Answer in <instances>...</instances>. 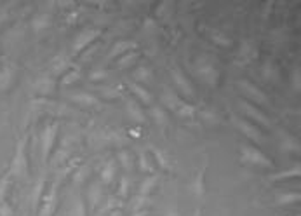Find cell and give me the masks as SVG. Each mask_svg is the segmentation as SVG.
Instances as JSON below:
<instances>
[{
	"label": "cell",
	"mask_w": 301,
	"mask_h": 216,
	"mask_svg": "<svg viewBox=\"0 0 301 216\" xmlns=\"http://www.w3.org/2000/svg\"><path fill=\"white\" fill-rule=\"evenodd\" d=\"M71 216H87V206L84 202V199H77L73 202V207H71Z\"/></svg>",
	"instance_id": "e575fe53"
},
{
	"label": "cell",
	"mask_w": 301,
	"mask_h": 216,
	"mask_svg": "<svg viewBox=\"0 0 301 216\" xmlns=\"http://www.w3.org/2000/svg\"><path fill=\"white\" fill-rule=\"evenodd\" d=\"M164 216H179V213L176 209H169V211H166V213H164Z\"/></svg>",
	"instance_id": "7dc6e473"
},
{
	"label": "cell",
	"mask_w": 301,
	"mask_h": 216,
	"mask_svg": "<svg viewBox=\"0 0 301 216\" xmlns=\"http://www.w3.org/2000/svg\"><path fill=\"white\" fill-rule=\"evenodd\" d=\"M18 77V68L13 63H4L0 66V91H9Z\"/></svg>",
	"instance_id": "9c48e42d"
},
{
	"label": "cell",
	"mask_w": 301,
	"mask_h": 216,
	"mask_svg": "<svg viewBox=\"0 0 301 216\" xmlns=\"http://www.w3.org/2000/svg\"><path fill=\"white\" fill-rule=\"evenodd\" d=\"M150 115H152V119L155 121V124L160 127H166L167 124H169V115H167V112L164 110L162 106H152Z\"/></svg>",
	"instance_id": "484cf974"
},
{
	"label": "cell",
	"mask_w": 301,
	"mask_h": 216,
	"mask_svg": "<svg viewBox=\"0 0 301 216\" xmlns=\"http://www.w3.org/2000/svg\"><path fill=\"white\" fill-rule=\"evenodd\" d=\"M89 79H91L92 82L103 81V79H106V71L105 70H94V71H91Z\"/></svg>",
	"instance_id": "bcb514c9"
},
{
	"label": "cell",
	"mask_w": 301,
	"mask_h": 216,
	"mask_svg": "<svg viewBox=\"0 0 301 216\" xmlns=\"http://www.w3.org/2000/svg\"><path fill=\"white\" fill-rule=\"evenodd\" d=\"M117 162L114 161V159H110L105 166H103L101 169V182L105 183V185H111V183L115 182V176H117Z\"/></svg>",
	"instance_id": "44dd1931"
},
{
	"label": "cell",
	"mask_w": 301,
	"mask_h": 216,
	"mask_svg": "<svg viewBox=\"0 0 301 216\" xmlns=\"http://www.w3.org/2000/svg\"><path fill=\"white\" fill-rule=\"evenodd\" d=\"M211 39H212V42H214L216 46H219V47H232V46H234V41H232L230 37H227V35H224L223 31H219V30H212L211 31Z\"/></svg>",
	"instance_id": "f546056e"
},
{
	"label": "cell",
	"mask_w": 301,
	"mask_h": 216,
	"mask_svg": "<svg viewBox=\"0 0 301 216\" xmlns=\"http://www.w3.org/2000/svg\"><path fill=\"white\" fill-rule=\"evenodd\" d=\"M157 182H159L157 176H148L146 179H143L141 187H139V195H143V197H148V195H150L152 192L155 190V187H157Z\"/></svg>",
	"instance_id": "83f0119b"
},
{
	"label": "cell",
	"mask_w": 301,
	"mask_h": 216,
	"mask_svg": "<svg viewBox=\"0 0 301 216\" xmlns=\"http://www.w3.org/2000/svg\"><path fill=\"white\" fill-rule=\"evenodd\" d=\"M119 195L120 199H126L129 195V178L126 174L120 178V187H119Z\"/></svg>",
	"instance_id": "ab89813d"
},
{
	"label": "cell",
	"mask_w": 301,
	"mask_h": 216,
	"mask_svg": "<svg viewBox=\"0 0 301 216\" xmlns=\"http://www.w3.org/2000/svg\"><path fill=\"white\" fill-rule=\"evenodd\" d=\"M51 14H47V13H40L35 16L33 19H31V28H33V31H37V33H40V31H44L46 28H49L51 26Z\"/></svg>",
	"instance_id": "cb8c5ba5"
},
{
	"label": "cell",
	"mask_w": 301,
	"mask_h": 216,
	"mask_svg": "<svg viewBox=\"0 0 301 216\" xmlns=\"http://www.w3.org/2000/svg\"><path fill=\"white\" fill-rule=\"evenodd\" d=\"M240 157H242L244 162L252 164V166L274 167L272 159H268L261 150L256 149V147H252V145H247V143H242V145H240Z\"/></svg>",
	"instance_id": "3957f363"
},
{
	"label": "cell",
	"mask_w": 301,
	"mask_h": 216,
	"mask_svg": "<svg viewBox=\"0 0 301 216\" xmlns=\"http://www.w3.org/2000/svg\"><path fill=\"white\" fill-rule=\"evenodd\" d=\"M132 216H146V211H132Z\"/></svg>",
	"instance_id": "c3c4849f"
},
{
	"label": "cell",
	"mask_w": 301,
	"mask_h": 216,
	"mask_svg": "<svg viewBox=\"0 0 301 216\" xmlns=\"http://www.w3.org/2000/svg\"><path fill=\"white\" fill-rule=\"evenodd\" d=\"M54 74H63L65 75L68 70L71 68V65H70V61L68 59H65V58H59V59H56L54 61Z\"/></svg>",
	"instance_id": "d590c367"
},
{
	"label": "cell",
	"mask_w": 301,
	"mask_h": 216,
	"mask_svg": "<svg viewBox=\"0 0 301 216\" xmlns=\"http://www.w3.org/2000/svg\"><path fill=\"white\" fill-rule=\"evenodd\" d=\"M143 30L148 31V33H154V31H157V21H155L154 18H146L143 23Z\"/></svg>",
	"instance_id": "ee69618b"
},
{
	"label": "cell",
	"mask_w": 301,
	"mask_h": 216,
	"mask_svg": "<svg viewBox=\"0 0 301 216\" xmlns=\"http://www.w3.org/2000/svg\"><path fill=\"white\" fill-rule=\"evenodd\" d=\"M232 124L240 131L242 134H246L249 139H252L254 143H263V134L254 124H251L246 119H240V117H232Z\"/></svg>",
	"instance_id": "52a82bcc"
},
{
	"label": "cell",
	"mask_w": 301,
	"mask_h": 216,
	"mask_svg": "<svg viewBox=\"0 0 301 216\" xmlns=\"http://www.w3.org/2000/svg\"><path fill=\"white\" fill-rule=\"evenodd\" d=\"M171 75H172V81H174L176 87H179V91H181V93H183L184 96H188V98H194V96H195V91H194V87H192V82L188 81V77L183 74L181 70H179L178 66L172 68Z\"/></svg>",
	"instance_id": "8fae6325"
},
{
	"label": "cell",
	"mask_w": 301,
	"mask_h": 216,
	"mask_svg": "<svg viewBox=\"0 0 301 216\" xmlns=\"http://www.w3.org/2000/svg\"><path fill=\"white\" fill-rule=\"evenodd\" d=\"M134 79L138 81V84H141V86H144L148 81L152 79V71H150V68H146V66H139V68H136V71H134Z\"/></svg>",
	"instance_id": "d6a6232c"
},
{
	"label": "cell",
	"mask_w": 301,
	"mask_h": 216,
	"mask_svg": "<svg viewBox=\"0 0 301 216\" xmlns=\"http://www.w3.org/2000/svg\"><path fill=\"white\" fill-rule=\"evenodd\" d=\"M26 147H28V136L21 138L16 145L14 150V157L11 161L9 166V174L14 178H26L30 166H28V154H26Z\"/></svg>",
	"instance_id": "6da1fadb"
},
{
	"label": "cell",
	"mask_w": 301,
	"mask_h": 216,
	"mask_svg": "<svg viewBox=\"0 0 301 216\" xmlns=\"http://www.w3.org/2000/svg\"><path fill=\"white\" fill-rule=\"evenodd\" d=\"M194 70L197 74V77L200 79L206 86L209 87H216L219 82V70L214 63L211 61V58L207 56H202V58H197Z\"/></svg>",
	"instance_id": "7a4b0ae2"
},
{
	"label": "cell",
	"mask_w": 301,
	"mask_h": 216,
	"mask_svg": "<svg viewBox=\"0 0 301 216\" xmlns=\"http://www.w3.org/2000/svg\"><path fill=\"white\" fill-rule=\"evenodd\" d=\"M79 79H80V71L79 70H73V68H70V70H68L66 74L61 77V86L68 87V86H71L73 82H77Z\"/></svg>",
	"instance_id": "836d02e7"
},
{
	"label": "cell",
	"mask_w": 301,
	"mask_h": 216,
	"mask_svg": "<svg viewBox=\"0 0 301 216\" xmlns=\"http://www.w3.org/2000/svg\"><path fill=\"white\" fill-rule=\"evenodd\" d=\"M59 133V124L58 122H51L49 126H46V129L42 131V136H40V147H42V161L46 164L53 155L54 150V143L56 138H58Z\"/></svg>",
	"instance_id": "277c9868"
},
{
	"label": "cell",
	"mask_w": 301,
	"mask_h": 216,
	"mask_svg": "<svg viewBox=\"0 0 301 216\" xmlns=\"http://www.w3.org/2000/svg\"><path fill=\"white\" fill-rule=\"evenodd\" d=\"M160 99H162L164 105H166L167 108H169L171 112H174V114L179 110V106H181L183 103H184L178 94L172 93V91L169 89V87H166V89L162 91V96H160Z\"/></svg>",
	"instance_id": "5bb4252c"
},
{
	"label": "cell",
	"mask_w": 301,
	"mask_h": 216,
	"mask_svg": "<svg viewBox=\"0 0 301 216\" xmlns=\"http://www.w3.org/2000/svg\"><path fill=\"white\" fill-rule=\"evenodd\" d=\"M9 176H6L4 179H0V202L7 201V190H9Z\"/></svg>",
	"instance_id": "b9f144b4"
},
{
	"label": "cell",
	"mask_w": 301,
	"mask_h": 216,
	"mask_svg": "<svg viewBox=\"0 0 301 216\" xmlns=\"http://www.w3.org/2000/svg\"><path fill=\"white\" fill-rule=\"evenodd\" d=\"M237 86H239L240 89H242L244 93L247 94V98L251 99V101L259 103V105H268V101H270L268 94L263 93V91L259 89L256 84H252L251 81H239V82H237Z\"/></svg>",
	"instance_id": "ba28073f"
},
{
	"label": "cell",
	"mask_w": 301,
	"mask_h": 216,
	"mask_svg": "<svg viewBox=\"0 0 301 216\" xmlns=\"http://www.w3.org/2000/svg\"><path fill=\"white\" fill-rule=\"evenodd\" d=\"M152 154H154V161H155V162H159V166H160V167H164V169H167V167L171 166V162L167 161L166 155H164L160 150H157V149H152Z\"/></svg>",
	"instance_id": "f35d334b"
},
{
	"label": "cell",
	"mask_w": 301,
	"mask_h": 216,
	"mask_svg": "<svg viewBox=\"0 0 301 216\" xmlns=\"http://www.w3.org/2000/svg\"><path fill=\"white\" fill-rule=\"evenodd\" d=\"M89 171H91V167L89 166H82L80 169L75 173V183H79V185H82L84 182L87 179V176H89Z\"/></svg>",
	"instance_id": "60d3db41"
},
{
	"label": "cell",
	"mask_w": 301,
	"mask_h": 216,
	"mask_svg": "<svg viewBox=\"0 0 301 216\" xmlns=\"http://www.w3.org/2000/svg\"><path fill=\"white\" fill-rule=\"evenodd\" d=\"M101 199H103V189L99 183H94V185L89 187V190H87V201H89V206L91 209L94 211L96 207L101 204Z\"/></svg>",
	"instance_id": "7402d4cb"
},
{
	"label": "cell",
	"mask_w": 301,
	"mask_h": 216,
	"mask_svg": "<svg viewBox=\"0 0 301 216\" xmlns=\"http://www.w3.org/2000/svg\"><path fill=\"white\" fill-rule=\"evenodd\" d=\"M70 99L82 106H99V99L96 96H92L91 93H86V91H80V93H73L70 94Z\"/></svg>",
	"instance_id": "2e32d148"
},
{
	"label": "cell",
	"mask_w": 301,
	"mask_h": 216,
	"mask_svg": "<svg viewBox=\"0 0 301 216\" xmlns=\"http://www.w3.org/2000/svg\"><path fill=\"white\" fill-rule=\"evenodd\" d=\"M126 110H127V115L132 119L134 122H138V124H141L146 121V115H144V112H143V108L141 105H139L136 99H126Z\"/></svg>",
	"instance_id": "4fadbf2b"
},
{
	"label": "cell",
	"mask_w": 301,
	"mask_h": 216,
	"mask_svg": "<svg viewBox=\"0 0 301 216\" xmlns=\"http://www.w3.org/2000/svg\"><path fill=\"white\" fill-rule=\"evenodd\" d=\"M119 161H120V166H122L124 171H131L132 167V161H131V154L127 150H122L119 154Z\"/></svg>",
	"instance_id": "8d00e7d4"
},
{
	"label": "cell",
	"mask_w": 301,
	"mask_h": 216,
	"mask_svg": "<svg viewBox=\"0 0 301 216\" xmlns=\"http://www.w3.org/2000/svg\"><path fill=\"white\" fill-rule=\"evenodd\" d=\"M195 114H197V106L186 101H184L183 105L179 106V110L176 112V115L181 119H192V117H195Z\"/></svg>",
	"instance_id": "1f68e13d"
},
{
	"label": "cell",
	"mask_w": 301,
	"mask_h": 216,
	"mask_svg": "<svg viewBox=\"0 0 301 216\" xmlns=\"http://www.w3.org/2000/svg\"><path fill=\"white\" fill-rule=\"evenodd\" d=\"M240 108L244 110V114L247 115V117H251L252 121H256V122H259L261 126L265 127H270L272 126V121L268 119V115H265V112L259 110L258 106H254L251 101H240Z\"/></svg>",
	"instance_id": "30bf717a"
},
{
	"label": "cell",
	"mask_w": 301,
	"mask_h": 216,
	"mask_svg": "<svg viewBox=\"0 0 301 216\" xmlns=\"http://www.w3.org/2000/svg\"><path fill=\"white\" fill-rule=\"evenodd\" d=\"M139 167H141L143 173H154L155 171L154 157H150L146 152H139Z\"/></svg>",
	"instance_id": "f1b7e54d"
},
{
	"label": "cell",
	"mask_w": 301,
	"mask_h": 216,
	"mask_svg": "<svg viewBox=\"0 0 301 216\" xmlns=\"http://www.w3.org/2000/svg\"><path fill=\"white\" fill-rule=\"evenodd\" d=\"M129 87H131L132 93H134L136 98H138L139 101H143V105H152V101H154V96H152V93L146 89V87L141 86V84H138V82L129 84Z\"/></svg>",
	"instance_id": "d6986e66"
},
{
	"label": "cell",
	"mask_w": 301,
	"mask_h": 216,
	"mask_svg": "<svg viewBox=\"0 0 301 216\" xmlns=\"http://www.w3.org/2000/svg\"><path fill=\"white\" fill-rule=\"evenodd\" d=\"M0 216H14L13 206H11L7 201L0 202Z\"/></svg>",
	"instance_id": "f6af8a7d"
},
{
	"label": "cell",
	"mask_w": 301,
	"mask_h": 216,
	"mask_svg": "<svg viewBox=\"0 0 301 216\" xmlns=\"http://www.w3.org/2000/svg\"><path fill=\"white\" fill-rule=\"evenodd\" d=\"M138 58H139V53H136V51H129V53L120 56V59H117V66L120 68V70H124V68H129Z\"/></svg>",
	"instance_id": "4dcf8cb0"
},
{
	"label": "cell",
	"mask_w": 301,
	"mask_h": 216,
	"mask_svg": "<svg viewBox=\"0 0 301 216\" xmlns=\"http://www.w3.org/2000/svg\"><path fill=\"white\" fill-rule=\"evenodd\" d=\"M136 47L134 42H129V41H119L117 44H114V47L110 49V53H108V59H114V58H119V56H124L126 53H129Z\"/></svg>",
	"instance_id": "ffe728a7"
},
{
	"label": "cell",
	"mask_w": 301,
	"mask_h": 216,
	"mask_svg": "<svg viewBox=\"0 0 301 216\" xmlns=\"http://www.w3.org/2000/svg\"><path fill=\"white\" fill-rule=\"evenodd\" d=\"M190 189H192V194H194L197 199L204 197V194H206V167L200 169V173L195 176Z\"/></svg>",
	"instance_id": "ac0fdd59"
},
{
	"label": "cell",
	"mask_w": 301,
	"mask_h": 216,
	"mask_svg": "<svg viewBox=\"0 0 301 216\" xmlns=\"http://www.w3.org/2000/svg\"><path fill=\"white\" fill-rule=\"evenodd\" d=\"M58 207V182L51 185L49 192H46L39 206V216H53Z\"/></svg>",
	"instance_id": "8992f818"
},
{
	"label": "cell",
	"mask_w": 301,
	"mask_h": 216,
	"mask_svg": "<svg viewBox=\"0 0 301 216\" xmlns=\"http://www.w3.org/2000/svg\"><path fill=\"white\" fill-rule=\"evenodd\" d=\"M101 37V31L98 30V28H89V30H84L80 31L77 37L73 39V44H71V49H73V54H80L82 51H86L87 47L92 46V42L96 41V39Z\"/></svg>",
	"instance_id": "5b68a950"
},
{
	"label": "cell",
	"mask_w": 301,
	"mask_h": 216,
	"mask_svg": "<svg viewBox=\"0 0 301 216\" xmlns=\"http://www.w3.org/2000/svg\"><path fill=\"white\" fill-rule=\"evenodd\" d=\"M299 174H301V167L294 166V167H291V169H286V171H280V173L270 174V182H282V179H287V178H298Z\"/></svg>",
	"instance_id": "4316f807"
},
{
	"label": "cell",
	"mask_w": 301,
	"mask_h": 216,
	"mask_svg": "<svg viewBox=\"0 0 301 216\" xmlns=\"http://www.w3.org/2000/svg\"><path fill=\"white\" fill-rule=\"evenodd\" d=\"M6 19H7V14H0V23L6 21Z\"/></svg>",
	"instance_id": "681fc988"
},
{
	"label": "cell",
	"mask_w": 301,
	"mask_h": 216,
	"mask_svg": "<svg viewBox=\"0 0 301 216\" xmlns=\"http://www.w3.org/2000/svg\"><path fill=\"white\" fill-rule=\"evenodd\" d=\"M279 75H277V68L274 63H267V65L263 66V79L265 81H274Z\"/></svg>",
	"instance_id": "74e56055"
},
{
	"label": "cell",
	"mask_w": 301,
	"mask_h": 216,
	"mask_svg": "<svg viewBox=\"0 0 301 216\" xmlns=\"http://www.w3.org/2000/svg\"><path fill=\"white\" fill-rule=\"evenodd\" d=\"M256 58H258V49H256L254 44L244 42L242 46H240V51H239L240 63H251V61H254Z\"/></svg>",
	"instance_id": "e0dca14e"
},
{
	"label": "cell",
	"mask_w": 301,
	"mask_h": 216,
	"mask_svg": "<svg viewBox=\"0 0 301 216\" xmlns=\"http://www.w3.org/2000/svg\"><path fill=\"white\" fill-rule=\"evenodd\" d=\"M279 134V147L282 152H289V154H298L299 152V141L294 138L292 134H289L287 131L279 129L277 131Z\"/></svg>",
	"instance_id": "7c38bea8"
},
{
	"label": "cell",
	"mask_w": 301,
	"mask_h": 216,
	"mask_svg": "<svg viewBox=\"0 0 301 216\" xmlns=\"http://www.w3.org/2000/svg\"><path fill=\"white\" fill-rule=\"evenodd\" d=\"M54 87H56V81H54V77H51V75H42V77L37 79V82H35V91L42 96L53 94Z\"/></svg>",
	"instance_id": "9a60e30c"
},
{
	"label": "cell",
	"mask_w": 301,
	"mask_h": 216,
	"mask_svg": "<svg viewBox=\"0 0 301 216\" xmlns=\"http://www.w3.org/2000/svg\"><path fill=\"white\" fill-rule=\"evenodd\" d=\"M291 82H292V89H294L296 93H299L301 91V71H299V68H296V70L292 71Z\"/></svg>",
	"instance_id": "7bdbcfd3"
},
{
	"label": "cell",
	"mask_w": 301,
	"mask_h": 216,
	"mask_svg": "<svg viewBox=\"0 0 301 216\" xmlns=\"http://www.w3.org/2000/svg\"><path fill=\"white\" fill-rule=\"evenodd\" d=\"M301 195L299 192H280V194L275 195V202L279 206H289V204H296L299 202Z\"/></svg>",
	"instance_id": "d4e9b609"
},
{
	"label": "cell",
	"mask_w": 301,
	"mask_h": 216,
	"mask_svg": "<svg viewBox=\"0 0 301 216\" xmlns=\"http://www.w3.org/2000/svg\"><path fill=\"white\" fill-rule=\"evenodd\" d=\"M44 187H46V176H40L37 179V183H35V189L31 192V204H33V207L39 211V206H40V201H42L44 194H46V190H44Z\"/></svg>",
	"instance_id": "603a6c76"
}]
</instances>
